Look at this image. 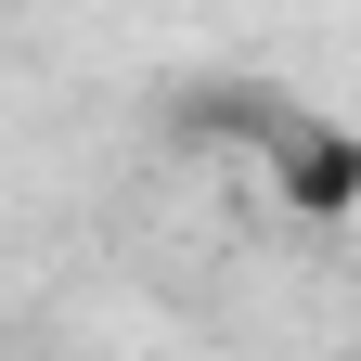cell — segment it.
I'll list each match as a JSON object with an SVG mask.
<instances>
[{
    "instance_id": "cell-1",
    "label": "cell",
    "mask_w": 361,
    "mask_h": 361,
    "mask_svg": "<svg viewBox=\"0 0 361 361\" xmlns=\"http://www.w3.org/2000/svg\"><path fill=\"white\" fill-rule=\"evenodd\" d=\"M258 142H271V194H284V207H310V219H348L361 207V129H336V116H271Z\"/></svg>"
}]
</instances>
